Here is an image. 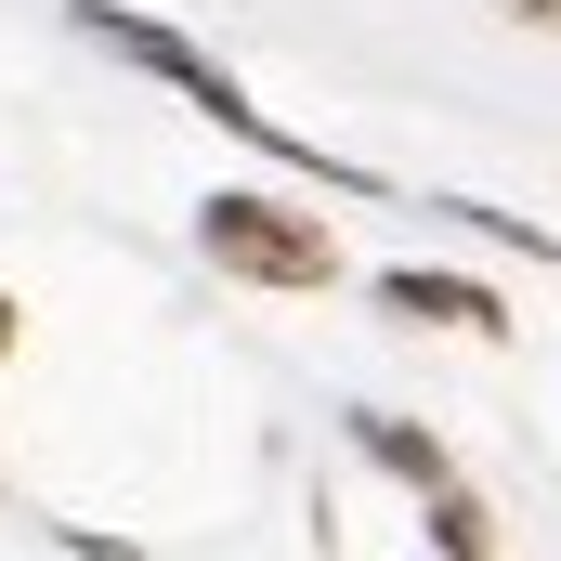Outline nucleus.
<instances>
[{
    "label": "nucleus",
    "instance_id": "2",
    "mask_svg": "<svg viewBox=\"0 0 561 561\" xmlns=\"http://www.w3.org/2000/svg\"><path fill=\"white\" fill-rule=\"evenodd\" d=\"M196 249H209L222 275H249V287H327L340 275V236H327L300 196H262V183L196 196Z\"/></svg>",
    "mask_w": 561,
    "mask_h": 561
},
{
    "label": "nucleus",
    "instance_id": "6",
    "mask_svg": "<svg viewBox=\"0 0 561 561\" xmlns=\"http://www.w3.org/2000/svg\"><path fill=\"white\" fill-rule=\"evenodd\" d=\"M0 366H13V287H0Z\"/></svg>",
    "mask_w": 561,
    "mask_h": 561
},
{
    "label": "nucleus",
    "instance_id": "3",
    "mask_svg": "<svg viewBox=\"0 0 561 561\" xmlns=\"http://www.w3.org/2000/svg\"><path fill=\"white\" fill-rule=\"evenodd\" d=\"M379 313H419V327H470V340H510V300L483 275H419V262H392L379 275Z\"/></svg>",
    "mask_w": 561,
    "mask_h": 561
},
{
    "label": "nucleus",
    "instance_id": "1",
    "mask_svg": "<svg viewBox=\"0 0 561 561\" xmlns=\"http://www.w3.org/2000/svg\"><path fill=\"white\" fill-rule=\"evenodd\" d=\"M66 26H79V39H105V53H131L144 79H170V92H183V105H196L209 131H236L249 157H275V170H300V183H353V196H379V170H353V157L300 144L275 105H249V92H236V79H222V66H209V53L183 39V26H157V13H118V0H66Z\"/></svg>",
    "mask_w": 561,
    "mask_h": 561
},
{
    "label": "nucleus",
    "instance_id": "5",
    "mask_svg": "<svg viewBox=\"0 0 561 561\" xmlns=\"http://www.w3.org/2000/svg\"><path fill=\"white\" fill-rule=\"evenodd\" d=\"M431 549H444V561H496V523H483V496H470V483H444V496H431Z\"/></svg>",
    "mask_w": 561,
    "mask_h": 561
},
{
    "label": "nucleus",
    "instance_id": "4",
    "mask_svg": "<svg viewBox=\"0 0 561 561\" xmlns=\"http://www.w3.org/2000/svg\"><path fill=\"white\" fill-rule=\"evenodd\" d=\"M353 444H366L392 483H419V496H444V483H457V470H444V444H431L419 419H353Z\"/></svg>",
    "mask_w": 561,
    "mask_h": 561
}]
</instances>
